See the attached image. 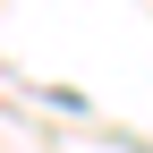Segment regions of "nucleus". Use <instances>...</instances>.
I'll list each match as a JSON object with an SVG mask.
<instances>
[]
</instances>
